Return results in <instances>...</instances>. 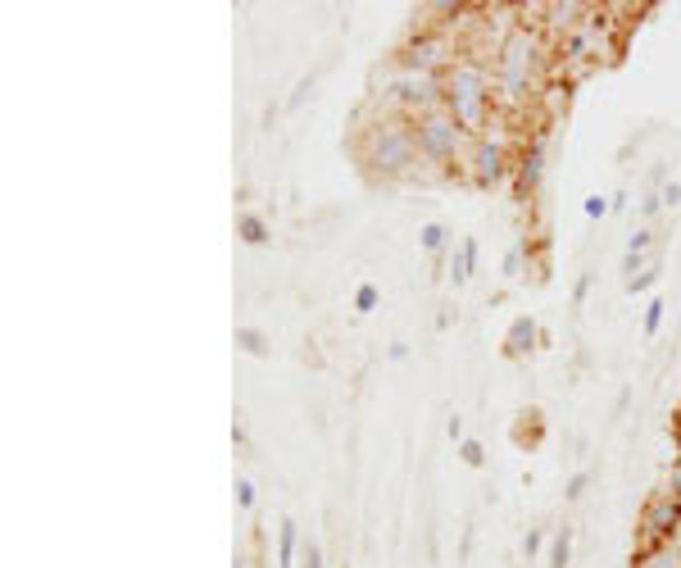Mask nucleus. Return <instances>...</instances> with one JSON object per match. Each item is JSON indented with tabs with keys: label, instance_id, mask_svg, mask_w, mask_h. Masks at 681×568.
<instances>
[{
	"label": "nucleus",
	"instance_id": "nucleus-1",
	"mask_svg": "<svg viewBox=\"0 0 681 568\" xmlns=\"http://www.w3.org/2000/svg\"><path fill=\"white\" fill-rule=\"evenodd\" d=\"M418 132L414 118H378L359 141V164L373 183H400L418 169Z\"/></svg>",
	"mask_w": 681,
	"mask_h": 568
},
{
	"label": "nucleus",
	"instance_id": "nucleus-2",
	"mask_svg": "<svg viewBox=\"0 0 681 568\" xmlns=\"http://www.w3.org/2000/svg\"><path fill=\"white\" fill-rule=\"evenodd\" d=\"M490 101H495V86H490L486 65L454 55V65L441 73V109H446L469 137H482L486 114H490Z\"/></svg>",
	"mask_w": 681,
	"mask_h": 568
},
{
	"label": "nucleus",
	"instance_id": "nucleus-3",
	"mask_svg": "<svg viewBox=\"0 0 681 568\" xmlns=\"http://www.w3.org/2000/svg\"><path fill=\"white\" fill-rule=\"evenodd\" d=\"M541 37L532 27H513V33L495 50V92L505 105H522L532 96L536 73H541Z\"/></svg>",
	"mask_w": 681,
	"mask_h": 568
},
{
	"label": "nucleus",
	"instance_id": "nucleus-4",
	"mask_svg": "<svg viewBox=\"0 0 681 568\" xmlns=\"http://www.w3.org/2000/svg\"><path fill=\"white\" fill-rule=\"evenodd\" d=\"M414 132H418V155H423V164L450 173V169H459L463 160H469L463 151L473 146V137L463 132L446 109H431V114L414 118Z\"/></svg>",
	"mask_w": 681,
	"mask_h": 568
},
{
	"label": "nucleus",
	"instance_id": "nucleus-5",
	"mask_svg": "<svg viewBox=\"0 0 681 568\" xmlns=\"http://www.w3.org/2000/svg\"><path fill=\"white\" fill-rule=\"evenodd\" d=\"M469 177H473V187H482V192H490V187H500L505 177L513 173V164H509V151H505V141H495V137H473V151H469Z\"/></svg>",
	"mask_w": 681,
	"mask_h": 568
},
{
	"label": "nucleus",
	"instance_id": "nucleus-6",
	"mask_svg": "<svg viewBox=\"0 0 681 568\" xmlns=\"http://www.w3.org/2000/svg\"><path fill=\"white\" fill-rule=\"evenodd\" d=\"M640 532H645L649 546H668L672 536L681 532V500L668 496V491L649 496L645 500V514H640Z\"/></svg>",
	"mask_w": 681,
	"mask_h": 568
},
{
	"label": "nucleus",
	"instance_id": "nucleus-7",
	"mask_svg": "<svg viewBox=\"0 0 681 568\" xmlns=\"http://www.w3.org/2000/svg\"><path fill=\"white\" fill-rule=\"evenodd\" d=\"M513 173H518V196H536L545 177V137H532V146H522Z\"/></svg>",
	"mask_w": 681,
	"mask_h": 568
},
{
	"label": "nucleus",
	"instance_id": "nucleus-8",
	"mask_svg": "<svg viewBox=\"0 0 681 568\" xmlns=\"http://www.w3.org/2000/svg\"><path fill=\"white\" fill-rule=\"evenodd\" d=\"M536 341H541V323L532 314H518L509 323V333H505V355H509V360H522V355L536 350Z\"/></svg>",
	"mask_w": 681,
	"mask_h": 568
},
{
	"label": "nucleus",
	"instance_id": "nucleus-9",
	"mask_svg": "<svg viewBox=\"0 0 681 568\" xmlns=\"http://www.w3.org/2000/svg\"><path fill=\"white\" fill-rule=\"evenodd\" d=\"M473 268H477V242L469 236V242H459V251L450 255V282L463 287V282L473 278Z\"/></svg>",
	"mask_w": 681,
	"mask_h": 568
},
{
	"label": "nucleus",
	"instance_id": "nucleus-10",
	"mask_svg": "<svg viewBox=\"0 0 681 568\" xmlns=\"http://www.w3.org/2000/svg\"><path fill=\"white\" fill-rule=\"evenodd\" d=\"M649 246H655V232H649V228L632 232V242H627V255H623V274H627V278H636V274H640V259L649 255Z\"/></svg>",
	"mask_w": 681,
	"mask_h": 568
},
{
	"label": "nucleus",
	"instance_id": "nucleus-11",
	"mask_svg": "<svg viewBox=\"0 0 681 568\" xmlns=\"http://www.w3.org/2000/svg\"><path fill=\"white\" fill-rule=\"evenodd\" d=\"M296 546H300L296 519H282V523H277V568H291L296 564Z\"/></svg>",
	"mask_w": 681,
	"mask_h": 568
},
{
	"label": "nucleus",
	"instance_id": "nucleus-12",
	"mask_svg": "<svg viewBox=\"0 0 681 568\" xmlns=\"http://www.w3.org/2000/svg\"><path fill=\"white\" fill-rule=\"evenodd\" d=\"M236 350H245V355H255V360H264V355L273 350V341H268L264 327H236Z\"/></svg>",
	"mask_w": 681,
	"mask_h": 568
},
{
	"label": "nucleus",
	"instance_id": "nucleus-13",
	"mask_svg": "<svg viewBox=\"0 0 681 568\" xmlns=\"http://www.w3.org/2000/svg\"><path fill=\"white\" fill-rule=\"evenodd\" d=\"M236 236H241L245 246H264V242H268V223H264L259 215H241V219H236Z\"/></svg>",
	"mask_w": 681,
	"mask_h": 568
},
{
	"label": "nucleus",
	"instance_id": "nucleus-14",
	"mask_svg": "<svg viewBox=\"0 0 681 568\" xmlns=\"http://www.w3.org/2000/svg\"><path fill=\"white\" fill-rule=\"evenodd\" d=\"M568 559H573V528L564 523L550 542V568H568Z\"/></svg>",
	"mask_w": 681,
	"mask_h": 568
},
{
	"label": "nucleus",
	"instance_id": "nucleus-15",
	"mask_svg": "<svg viewBox=\"0 0 681 568\" xmlns=\"http://www.w3.org/2000/svg\"><path fill=\"white\" fill-rule=\"evenodd\" d=\"M418 246H423L427 255H441V251L450 246V232H446V223H423V232H418Z\"/></svg>",
	"mask_w": 681,
	"mask_h": 568
},
{
	"label": "nucleus",
	"instance_id": "nucleus-16",
	"mask_svg": "<svg viewBox=\"0 0 681 568\" xmlns=\"http://www.w3.org/2000/svg\"><path fill=\"white\" fill-rule=\"evenodd\" d=\"M640 568H681V550H672V546H655L645 559H640Z\"/></svg>",
	"mask_w": 681,
	"mask_h": 568
},
{
	"label": "nucleus",
	"instance_id": "nucleus-17",
	"mask_svg": "<svg viewBox=\"0 0 681 568\" xmlns=\"http://www.w3.org/2000/svg\"><path fill=\"white\" fill-rule=\"evenodd\" d=\"M663 314H668V305H663L659 295H655V301L645 305V337H659V327H663Z\"/></svg>",
	"mask_w": 681,
	"mask_h": 568
},
{
	"label": "nucleus",
	"instance_id": "nucleus-18",
	"mask_svg": "<svg viewBox=\"0 0 681 568\" xmlns=\"http://www.w3.org/2000/svg\"><path fill=\"white\" fill-rule=\"evenodd\" d=\"M659 278H663V268H659V264H649V268H640L636 278H627V291H632V295H636V291H649Z\"/></svg>",
	"mask_w": 681,
	"mask_h": 568
},
{
	"label": "nucleus",
	"instance_id": "nucleus-19",
	"mask_svg": "<svg viewBox=\"0 0 681 568\" xmlns=\"http://www.w3.org/2000/svg\"><path fill=\"white\" fill-rule=\"evenodd\" d=\"M459 460L469 464V468H482V464H486V451H482V441H459Z\"/></svg>",
	"mask_w": 681,
	"mask_h": 568
},
{
	"label": "nucleus",
	"instance_id": "nucleus-20",
	"mask_svg": "<svg viewBox=\"0 0 681 568\" xmlns=\"http://www.w3.org/2000/svg\"><path fill=\"white\" fill-rule=\"evenodd\" d=\"M355 310H359V314H368V310H378V287H373V282H363V287L355 291Z\"/></svg>",
	"mask_w": 681,
	"mask_h": 568
},
{
	"label": "nucleus",
	"instance_id": "nucleus-21",
	"mask_svg": "<svg viewBox=\"0 0 681 568\" xmlns=\"http://www.w3.org/2000/svg\"><path fill=\"white\" fill-rule=\"evenodd\" d=\"M586 487H591V473L581 468V473H573V477H568V491H564V496H568V500H581V496H586Z\"/></svg>",
	"mask_w": 681,
	"mask_h": 568
},
{
	"label": "nucleus",
	"instance_id": "nucleus-22",
	"mask_svg": "<svg viewBox=\"0 0 681 568\" xmlns=\"http://www.w3.org/2000/svg\"><path fill=\"white\" fill-rule=\"evenodd\" d=\"M581 209H586V219H604L613 205H609V196H586V205H581Z\"/></svg>",
	"mask_w": 681,
	"mask_h": 568
},
{
	"label": "nucleus",
	"instance_id": "nucleus-23",
	"mask_svg": "<svg viewBox=\"0 0 681 568\" xmlns=\"http://www.w3.org/2000/svg\"><path fill=\"white\" fill-rule=\"evenodd\" d=\"M591 282H596V274H581V278H577V287H573V305H586V295H591Z\"/></svg>",
	"mask_w": 681,
	"mask_h": 568
},
{
	"label": "nucleus",
	"instance_id": "nucleus-24",
	"mask_svg": "<svg viewBox=\"0 0 681 568\" xmlns=\"http://www.w3.org/2000/svg\"><path fill=\"white\" fill-rule=\"evenodd\" d=\"M236 505H241V510H255V487L245 483V477L236 483Z\"/></svg>",
	"mask_w": 681,
	"mask_h": 568
},
{
	"label": "nucleus",
	"instance_id": "nucleus-25",
	"mask_svg": "<svg viewBox=\"0 0 681 568\" xmlns=\"http://www.w3.org/2000/svg\"><path fill=\"white\" fill-rule=\"evenodd\" d=\"M659 200H663L668 209H677V205H681V183H663V187H659Z\"/></svg>",
	"mask_w": 681,
	"mask_h": 568
},
{
	"label": "nucleus",
	"instance_id": "nucleus-26",
	"mask_svg": "<svg viewBox=\"0 0 681 568\" xmlns=\"http://www.w3.org/2000/svg\"><path fill=\"white\" fill-rule=\"evenodd\" d=\"M518 268H522V246H509V251H505V274L518 278Z\"/></svg>",
	"mask_w": 681,
	"mask_h": 568
},
{
	"label": "nucleus",
	"instance_id": "nucleus-27",
	"mask_svg": "<svg viewBox=\"0 0 681 568\" xmlns=\"http://www.w3.org/2000/svg\"><path fill=\"white\" fill-rule=\"evenodd\" d=\"M541 546H545V532L532 528V532H528V542H522V550H528V559H532V555H541Z\"/></svg>",
	"mask_w": 681,
	"mask_h": 568
},
{
	"label": "nucleus",
	"instance_id": "nucleus-28",
	"mask_svg": "<svg viewBox=\"0 0 681 568\" xmlns=\"http://www.w3.org/2000/svg\"><path fill=\"white\" fill-rule=\"evenodd\" d=\"M659 209H663V200H659V192H655V196H645V200H640V215H645V219H655V215H659Z\"/></svg>",
	"mask_w": 681,
	"mask_h": 568
},
{
	"label": "nucleus",
	"instance_id": "nucleus-29",
	"mask_svg": "<svg viewBox=\"0 0 681 568\" xmlns=\"http://www.w3.org/2000/svg\"><path fill=\"white\" fill-rule=\"evenodd\" d=\"M668 496H677L681 500V460L672 464V473H668Z\"/></svg>",
	"mask_w": 681,
	"mask_h": 568
},
{
	"label": "nucleus",
	"instance_id": "nucleus-30",
	"mask_svg": "<svg viewBox=\"0 0 681 568\" xmlns=\"http://www.w3.org/2000/svg\"><path fill=\"white\" fill-rule=\"evenodd\" d=\"M446 432H450V441H469V437H463V418H459V414H450V424H446Z\"/></svg>",
	"mask_w": 681,
	"mask_h": 568
},
{
	"label": "nucleus",
	"instance_id": "nucleus-31",
	"mask_svg": "<svg viewBox=\"0 0 681 568\" xmlns=\"http://www.w3.org/2000/svg\"><path fill=\"white\" fill-rule=\"evenodd\" d=\"M304 96H314V78H304V82H300V92L291 96V109H296V105H300Z\"/></svg>",
	"mask_w": 681,
	"mask_h": 568
},
{
	"label": "nucleus",
	"instance_id": "nucleus-32",
	"mask_svg": "<svg viewBox=\"0 0 681 568\" xmlns=\"http://www.w3.org/2000/svg\"><path fill=\"white\" fill-rule=\"evenodd\" d=\"M304 568H323V555H319L314 542H309V550H304Z\"/></svg>",
	"mask_w": 681,
	"mask_h": 568
},
{
	"label": "nucleus",
	"instance_id": "nucleus-33",
	"mask_svg": "<svg viewBox=\"0 0 681 568\" xmlns=\"http://www.w3.org/2000/svg\"><path fill=\"white\" fill-rule=\"evenodd\" d=\"M232 568H245V559H241V555H236V564H232Z\"/></svg>",
	"mask_w": 681,
	"mask_h": 568
}]
</instances>
